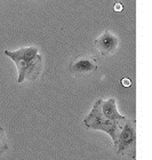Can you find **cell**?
Segmentation results:
<instances>
[{
	"mask_svg": "<svg viewBox=\"0 0 152 160\" xmlns=\"http://www.w3.org/2000/svg\"><path fill=\"white\" fill-rule=\"evenodd\" d=\"M101 110L102 113L106 119L111 120V121H120V120H125V116L120 114L117 108V102L114 98H109L106 101L102 100L101 104Z\"/></svg>",
	"mask_w": 152,
	"mask_h": 160,
	"instance_id": "obj_6",
	"label": "cell"
},
{
	"mask_svg": "<svg viewBox=\"0 0 152 160\" xmlns=\"http://www.w3.org/2000/svg\"><path fill=\"white\" fill-rule=\"evenodd\" d=\"M114 148H117V153L120 156H128L130 158H135L136 121L134 119L127 120L125 126L121 127Z\"/></svg>",
	"mask_w": 152,
	"mask_h": 160,
	"instance_id": "obj_3",
	"label": "cell"
},
{
	"mask_svg": "<svg viewBox=\"0 0 152 160\" xmlns=\"http://www.w3.org/2000/svg\"><path fill=\"white\" fill-rule=\"evenodd\" d=\"M7 150H8V142H7L6 133L3 127H0V156L5 153Z\"/></svg>",
	"mask_w": 152,
	"mask_h": 160,
	"instance_id": "obj_7",
	"label": "cell"
},
{
	"mask_svg": "<svg viewBox=\"0 0 152 160\" xmlns=\"http://www.w3.org/2000/svg\"><path fill=\"white\" fill-rule=\"evenodd\" d=\"M113 9H114V12H117V13H120V12H122V9H124V6H122L121 2H116L113 5Z\"/></svg>",
	"mask_w": 152,
	"mask_h": 160,
	"instance_id": "obj_8",
	"label": "cell"
},
{
	"mask_svg": "<svg viewBox=\"0 0 152 160\" xmlns=\"http://www.w3.org/2000/svg\"><path fill=\"white\" fill-rule=\"evenodd\" d=\"M3 54L13 61L18 71L17 83L36 81L43 72V56L37 47H23L16 50H5Z\"/></svg>",
	"mask_w": 152,
	"mask_h": 160,
	"instance_id": "obj_1",
	"label": "cell"
},
{
	"mask_svg": "<svg viewBox=\"0 0 152 160\" xmlns=\"http://www.w3.org/2000/svg\"><path fill=\"white\" fill-rule=\"evenodd\" d=\"M120 82H121V85L124 87H130L132 86V81H130L128 78H122Z\"/></svg>",
	"mask_w": 152,
	"mask_h": 160,
	"instance_id": "obj_9",
	"label": "cell"
},
{
	"mask_svg": "<svg viewBox=\"0 0 152 160\" xmlns=\"http://www.w3.org/2000/svg\"><path fill=\"white\" fill-rule=\"evenodd\" d=\"M95 48L99 52L102 56H111L117 53L119 47V39L116 34H113L111 31H104L101 36L96 38L94 41Z\"/></svg>",
	"mask_w": 152,
	"mask_h": 160,
	"instance_id": "obj_4",
	"label": "cell"
},
{
	"mask_svg": "<svg viewBox=\"0 0 152 160\" xmlns=\"http://www.w3.org/2000/svg\"><path fill=\"white\" fill-rule=\"evenodd\" d=\"M101 104H102V98H99L94 103V107L89 114L84 119V123L89 129L101 130V132L109 134L112 138L113 145L116 147L118 135L121 130V126L119 125V121H111L104 117L101 110Z\"/></svg>",
	"mask_w": 152,
	"mask_h": 160,
	"instance_id": "obj_2",
	"label": "cell"
},
{
	"mask_svg": "<svg viewBox=\"0 0 152 160\" xmlns=\"http://www.w3.org/2000/svg\"><path fill=\"white\" fill-rule=\"evenodd\" d=\"M99 64L90 56H77L70 63V71L74 76L90 74L97 70Z\"/></svg>",
	"mask_w": 152,
	"mask_h": 160,
	"instance_id": "obj_5",
	"label": "cell"
}]
</instances>
